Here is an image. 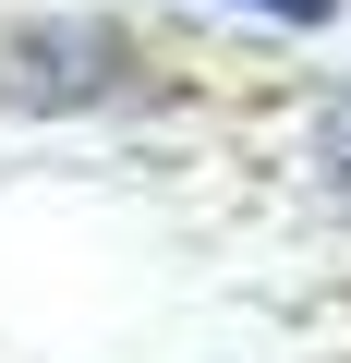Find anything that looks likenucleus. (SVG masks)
Instances as JSON below:
<instances>
[{
  "label": "nucleus",
  "mask_w": 351,
  "mask_h": 363,
  "mask_svg": "<svg viewBox=\"0 0 351 363\" xmlns=\"http://www.w3.org/2000/svg\"><path fill=\"white\" fill-rule=\"evenodd\" d=\"M255 13H279V25H327V0H255Z\"/></svg>",
  "instance_id": "1"
}]
</instances>
